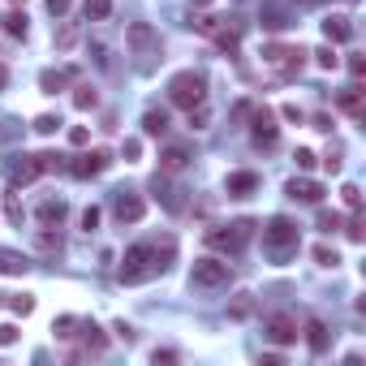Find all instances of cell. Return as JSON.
Segmentation results:
<instances>
[{"instance_id":"bcb514c9","label":"cell","mask_w":366,"mask_h":366,"mask_svg":"<svg viewBox=\"0 0 366 366\" xmlns=\"http://www.w3.org/2000/svg\"><path fill=\"white\" fill-rule=\"evenodd\" d=\"M280 116H284V121H298V125L306 121V112H302L298 104H284V108H280Z\"/></svg>"},{"instance_id":"277c9868","label":"cell","mask_w":366,"mask_h":366,"mask_svg":"<svg viewBox=\"0 0 366 366\" xmlns=\"http://www.w3.org/2000/svg\"><path fill=\"white\" fill-rule=\"evenodd\" d=\"M250 233H254V220H233V224H215V229H207V246H211V250H224V254H237V250L250 241Z\"/></svg>"},{"instance_id":"ac0fdd59","label":"cell","mask_w":366,"mask_h":366,"mask_svg":"<svg viewBox=\"0 0 366 366\" xmlns=\"http://www.w3.org/2000/svg\"><path fill=\"white\" fill-rule=\"evenodd\" d=\"M31 272V259L17 254V250H0V276H26Z\"/></svg>"},{"instance_id":"5bb4252c","label":"cell","mask_w":366,"mask_h":366,"mask_svg":"<svg viewBox=\"0 0 366 366\" xmlns=\"http://www.w3.org/2000/svg\"><path fill=\"white\" fill-rule=\"evenodd\" d=\"M65 199H43L39 207H35V220H39V224H47V229H56L61 224V220H65Z\"/></svg>"},{"instance_id":"f5cc1de1","label":"cell","mask_w":366,"mask_h":366,"mask_svg":"<svg viewBox=\"0 0 366 366\" xmlns=\"http://www.w3.org/2000/svg\"><path fill=\"white\" fill-rule=\"evenodd\" d=\"M151 362H155V366H160V362L168 366V362H177V353H173V349H155V353H151Z\"/></svg>"},{"instance_id":"83f0119b","label":"cell","mask_w":366,"mask_h":366,"mask_svg":"<svg viewBox=\"0 0 366 366\" xmlns=\"http://www.w3.org/2000/svg\"><path fill=\"white\" fill-rule=\"evenodd\" d=\"M314 65H319V69H336L340 65V56H336V43H323V47H314Z\"/></svg>"},{"instance_id":"e0dca14e","label":"cell","mask_w":366,"mask_h":366,"mask_svg":"<svg viewBox=\"0 0 366 366\" xmlns=\"http://www.w3.org/2000/svg\"><path fill=\"white\" fill-rule=\"evenodd\" d=\"M323 39L328 43H349L353 39V22L349 17H328L323 22Z\"/></svg>"},{"instance_id":"30bf717a","label":"cell","mask_w":366,"mask_h":366,"mask_svg":"<svg viewBox=\"0 0 366 366\" xmlns=\"http://www.w3.org/2000/svg\"><path fill=\"white\" fill-rule=\"evenodd\" d=\"M112 215L121 220V224H138V220L146 215V203L138 199V194H130V190H116V199H112Z\"/></svg>"},{"instance_id":"f1b7e54d","label":"cell","mask_w":366,"mask_h":366,"mask_svg":"<svg viewBox=\"0 0 366 366\" xmlns=\"http://www.w3.org/2000/svg\"><path fill=\"white\" fill-rule=\"evenodd\" d=\"M95 104H100V95H95V86H78V91H73V108H78V112H91Z\"/></svg>"},{"instance_id":"ab89813d","label":"cell","mask_w":366,"mask_h":366,"mask_svg":"<svg viewBox=\"0 0 366 366\" xmlns=\"http://www.w3.org/2000/svg\"><path fill=\"white\" fill-rule=\"evenodd\" d=\"M293 160H298V168H302V173H310L319 155H314V151H306V146H298V155H293Z\"/></svg>"},{"instance_id":"9c48e42d","label":"cell","mask_w":366,"mask_h":366,"mask_svg":"<svg viewBox=\"0 0 366 366\" xmlns=\"http://www.w3.org/2000/svg\"><path fill=\"white\" fill-rule=\"evenodd\" d=\"M246 112H250V134H254V142H259V146H272V142H276V112L267 108V104L246 108Z\"/></svg>"},{"instance_id":"db71d44e","label":"cell","mask_w":366,"mask_h":366,"mask_svg":"<svg viewBox=\"0 0 366 366\" xmlns=\"http://www.w3.org/2000/svg\"><path fill=\"white\" fill-rule=\"evenodd\" d=\"M5 82H9V73H5V65H0V91H5Z\"/></svg>"},{"instance_id":"7bdbcfd3","label":"cell","mask_w":366,"mask_h":366,"mask_svg":"<svg viewBox=\"0 0 366 366\" xmlns=\"http://www.w3.org/2000/svg\"><path fill=\"white\" fill-rule=\"evenodd\" d=\"M5 215L9 220H22V199H17V194H5Z\"/></svg>"},{"instance_id":"c3c4849f","label":"cell","mask_w":366,"mask_h":366,"mask_svg":"<svg viewBox=\"0 0 366 366\" xmlns=\"http://www.w3.org/2000/svg\"><path fill=\"white\" fill-rule=\"evenodd\" d=\"M47 13H52V17H65V13H69V0H47Z\"/></svg>"},{"instance_id":"f546056e","label":"cell","mask_w":366,"mask_h":366,"mask_svg":"<svg viewBox=\"0 0 366 366\" xmlns=\"http://www.w3.org/2000/svg\"><path fill=\"white\" fill-rule=\"evenodd\" d=\"M310 259H314V263H319V267H336V263H340V254H336V250L328 246V241H319V246H314V250H310Z\"/></svg>"},{"instance_id":"6da1fadb","label":"cell","mask_w":366,"mask_h":366,"mask_svg":"<svg viewBox=\"0 0 366 366\" xmlns=\"http://www.w3.org/2000/svg\"><path fill=\"white\" fill-rule=\"evenodd\" d=\"M177 254V241L164 237V241H142V246H130L125 259H121V284H142L160 272H168V263Z\"/></svg>"},{"instance_id":"7402d4cb","label":"cell","mask_w":366,"mask_h":366,"mask_svg":"<svg viewBox=\"0 0 366 366\" xmlns=\"http://www.w3.org/2000/svg\"><path fill=\"white\" fill-rule=\"evenodd\" d=\"M185 164H190V151H185V146H168V151L160 155V173H181Z\"/></svg>"},{"instance_id":"6f0895ef","label":"cell","mask_w":366,"mask_h":366,"mask_svg":"<svg viewBox=\"0 0 366 366\" xmlns=\"http://www.w3.org/2000/svg\"><path fill=\"white\" fill-rule=\"evenodd\" d=\"M298 5H310V0H298Z\"/></svg>"},{"instance_id":"836d02e7","label":"cell","mask_w":366,"mask_h":366,"mask_svg":"<svg viewBox=\"0 0 366 366\" xmlns=\"http://www.w3.org/2000/svg\"><path fill=\"white\" fill-rule=\"evenodd\" d=\"M56 130H61V116H56V112L35 116V134H56Z\"/></svg>"},{"instance_id":"ee69618b","label":"cell","mask_w":366,"mask_h":366,"mask_svg":"<svg viewBox=\"0 0 366 366\" xmlns=\"http://www.w3.org/2000/svg\"><path fill=\"white\" fill-rule=\"evenodd\" d=\"M69 142H73V146H86V142H91V130H86V125H73V130H69Z\"/></svg>"},{"instance_id":"4dcf8cb0","label":"cell","mask_w":366,"mask_h":366,"mask_svg":"<svg viewBox=\"0 0 366 366\" xmlns=\"http://www.w3.org/2000/svg\"><path fill=\"white\" fill-rule=\"evenodd\" d=\"M215 22H220V17H211V13H190V31H199V35H207V39H211Z\"/></svg>"},{"instance_id":"74e56055","label":"cell","mask_w":366,"mask_h":366,"mask_svg":"<svg viewBox=\"0 0 366 366\" xmlns=\"http://www.w3.org/2000/svg\"><path fill=\"white\" fill-rule=\"evenodd\" d=\"M340 199H345L349 211H362V190L358 185H345V190H340Z\"/></svg>"},{"instance_id":"b9f144b4","label":"cell","mask_w":366,"mask_h":366,"mask_svg":"<svg viewBox=\"0 0 366 366\" xmlns=\"http://www.w3.org/2000/svg\"><path fill=\"white\" fill-rule=\"evenodd\" d=\"M82 229H86V233L100 229V207H86V211H82Z\"/></svg>"},{"instance_id":"681fc988","label":"cell","mask_w":366,"mask_h":366,"mask_svg":"<svg viewBox=\"0 0 366 366\" xmlns=\"http://www.w3.org/2000/svg\"><path fill=\"white\" fill-rule=\"evenodd\" d=\"M112 332H116V336H121V340H125V345H130V340H134V336H138V332H134V328H130V323H125V319H121V323H116V328H112Z\"/></svg>"},{"instance_id":"d6a6232c","label":"cell","mask_w":366,"mask_h":366,"mask_svg":"<svg viewBox=\"0 0 366 366\" xmlns=\"http://www.w3.org/2000/svg\"><path fill=\"white\" fill-rule=\"evenodd\" d=\"M82 13H86V17H100V22H104V17L112 13V0H82Z\"/></svg>"},{"instance_id":"7c38bea8","label":"cell","mask_w":366,"mask_h":366,"mask_svg":"<svg viewBox=\"0 0 366 366\" xmlns=\"http://www.w3.org/2000/svg\"><path fill=\"white\" fill-rule=\"evenodd\" d=\"M267 336H272L276 345L284 349V345H298V336H302V332H298V319L280 310V314H272V319H267Z\"/></svg>"},{"instance_id":"9f6ffc18","label":"cell","mask_w":366,"mask_h":366,"mask_svg":"<svg viewBox=\"0 0 366 366\" xmlns=\"http://www.w3.org/2000/svg\"><path fill=\"white\" fill-rule=\"evenodd\" d=\"M194 5H199V9H203V5H211V0H194Z\"/></svg>"},{"instance_id":"44dd1931","label":"cell","mask_w":366,"mask_h":366,"mask_svg":"<svg viewBox=\"0 0 366 366\" xmlns=\"http://www.w3.org/2000/svg\"><path fill=\"white\" fill-rule=\"evenodd\" d=\"M306 345H310V353H328V323L323 319L306 323Z\"/></svg>"},{"instance_id":"8d00e7d4","label":"cell","mask_w":366,"mask_h":366,"mask_svg":"<svg viewBox=\"0 0 366 366\" xmlns=\"http://www.w3.org/2000/svg\"><path fill=\"white\" fill-rule=\"evenodd\" d=\"M207 121H211L207 104H199V108H190V130H207Z\"/></svg>"},{"instance_id":"603a6c76","label":"cell","mask_w":366,"mask_h":366,"mask_svg":"<svg viewBox=\"0 0 366 366\" xmlns=\"http://www.w3.org/2000/svg\"><path fill=\"white\" fill-rule=\"evenodd\" d=\"M142 134L164 138V134H168V112H164V108H151V112L142 116Z\"/></svg>"},{"instance_id":"9a60e30c","label":"cell","mask_w":366,"mask_h":366,"mask_svg":"<svg viewBox=\"0 0 366 366\" xmlns=\"http://www.w3.org/2000/svg\"><path fill=\"white\" fill-rule=\"evenodd\" d=\"M224 190L233 194V199H250V194L259 190V173H229Z\"/></svg>"},{"instance_id":"60d3db41","label":"cell","mask_w":366,"mask_h":366,"mask_svg":"<svg viewBox=\"0 0 366 366\" xmlns=\"http://www.w3.org/2000/svg\"><path fill=\"white\" fill-rule=\"evenodd\" d=\"M319 229H323V233H336V229H340V215H336V211H319Z\"/></svg>"},{"instance_id":"f907efd6","label":"cell","mask_w":366,"mask_h":366,"mask_svg":"<svg viewBox=\"0 0 366 366\" xmlns=\"http://www.w3.org/2000/svg\"><path fill=\"white\" fill-rule=\"evenodd\" d=\"M142 155V142L138 138H125V160H138Z\"/></svg>"},{"instance_id":"d590c367","label":"cell","mask_w":366,"mask_h":366,"mask_svg":"<svg viewBox=\"0 0 366 366\" xmlns=\"http://www.w3.org/2000/svg\"><path fill=\"white\" fill-rule=\"evenodd\" d=\"M39 250H47V254H52V250H61V233H52V229L43 224V233H39Z\"/></svg>"},{"instance_id":"f35d334b","label":"cell","mask_w":366,"mask_h":366,"mask_svg":"<svg viewBox=\"0 0 366 366\" xmlns=\"http://www.w3.org/2000/svg\"><path fill=\"white\" fill-rule=\"evenodd\" d=\"M17 323H0V349H9V345H17Z\"/></svg>"},{"instance_id":"3957f363","label":"cell","mask_w":366,"mask_h":366,"mask_svg":"<svg viewBox=\"0 0 366 366\" xmlns=\"http://www.w3.org/2000/svg\"><path fill=\"white\" fill-rule=\"evenodd\" d=\"M190 284H194V289H229V284H233V263H229V259H215V254L194 259Z\"/></svg>"},{"instance_id":"8992f818","label":"cell","mask_w":366,"mask_h":366,"mask_svg":"<svg viewBox=\"0 0 366 366\" xmlns=\"http://www.w3.org/2000/svg\"><path fill=\"white\" fill-rule=\"evenodd\" d=\"M306 56H310V52H302V47H293V43H267V47H263V61L272 65L280 78H298L302 65H306Z\"/></svg>"},{"instance_id":"4fadbf2b","label":"cell","mask_w":366,"mask_h":366,"mask_svg":"<svg viewBox=\"0 0 366 366\" xmlns=\"http://www.w3.org/2000/svg\"><path fill=\"white\" fill-rule=\"evenodd\" d=\"M284 194H289V199H298V203H323V185L314 177H293L284 185Z\"/></svg>"},{"instance_id":"7dc6e473","label":"cell","mask_w":366,"mask_h":366,"mask_svg":"<svg viewBox=\"0 0 366 366\" xmlns=\"http://www.w3.org/2000/svg\"><path fill=\"white\" fill-rule=\"evenodd\" d=\"M349 73L353 78H366V56H349Z\"/></svg>"},{"instance_id":"816d5d0a","label":"cell","mask_w":366,"mask_h":366,"mask_svg":"<svg viewBox=\"0 0 366 366\" xmlns=\"http://www.w3.org/2000/svg\"><path fill=\"white\" fill-rule=\"evenodd\" d=\"M323 168L336 177V173H340V155H336V151H328V155H323Z\"/></svg>"},{"instance_id":"2e32d148","label":"cell","mask_w":366,"mask_h":366,"mask_svg":"<svg viewBox=\"0 0 366 366\" xmlns=\"http://www.w3.org/2000/svg\"><path fill=\"white\" fill-rule=\"evenodd\" d=\"M336 104H340V112H349V116H366V91L353 82L349 91H340V100H336Z\"/></svg>"},{"instance_id":"52a82bcc","label":"cell","mask_w":366,"mask_h":366,"mask_svg":"<svg viewBox=\"0 0 366 366\" xmlns=\"http://www.w3.org/2000/svg\"><path fill=\"white\" fill-rule=\"evenodd\" d=\"M108 168H112V151H108V146H95V151L73 155V160L65 164V173H69V177H78V181H91V177L108 173Z\"/></svg>"},{"instance_id":"7a4b0ae2","label":"cell","mask_w":366,"mask_h":366,"mask_svg":"<svg viewBox=\"0 0 366 366\" xmlns=\"http://www.w3.org/2000/svg\"><path fill=\"white\" fill-rule=\"evenodd\" d=\"M168 104L181 108V112L207 104V78H203L199 69H181V73H173V82H168Z\"/></svg>"},{"instance_id":"ba28073f","label":"cell","mask_w":366,"mask_h":366,"mask_svg":"<svg viewBox=\"0 0 366 366\" xmlns=\"http://www.w3.org/2000/svg\"><path fill=\"white\" fill-rule=\"evenodd\" d=\"M125 43H130V52L138 56H160V35L151 22H134V26L125 31Z\"/></svg>"},{"instance_id":"1f68e13d","label":"cell","mask_w":366,"mask_h":366,"mask_svg":"<svg viewBox=\"0 0 366 366\" xmlns=\"http://www.w3.org/2000/svg\"><path fill=\"white\" fill-rule=\"evenodd\" d=\"M73 43H78V26H73V22H61V31H56V47H61V52H69Z\"/></svg>"},{"instance_id":"d6986e66","label":"cell","mask_w":366,"mask_h":366,"mask_svg":"<svg viewBox=\"0 0 366 366\" xmlns=\"http://www.w3.org/2000/svg\"><path fill=\"white\" fill-rule=\"evenodd\" d=\"M69 78H73V69H43L39 73V91L43 95H56V91H65Z\"/></svg>"},{"instance_id":"8fae6325","label":"cell","mask_w":366,"mask_h":366,"mask_svg":"<svg viewBox=\"0 0 366 366\" xmlns=\"http://www.w3.org/2000/svg\"><path fill=\"white\" fill-rule=\"evenodd\" d=\"M9 177H13V185L39 181V177H43V151H39V155H17V160L9 164Z\"/></svg>"},{"instance_id":"4316f807","label":"cell","mask_w":366,"mask_h":366,"mask_svg":"<svg viewBox=\"0 0 366 366\" xmlns=\"http://www.w3.org/2000/svg\"><path fill=\"white\" fill-rule=\"evenodd\" d=\"M5 31H9V39H26V9H13L9 17H5Z\"/></svg>"},{"instance_id":"f6af8a7d","label":"cell","mask_w":366,"mask_h":366,"mask_svg":"<svg viewBox=\"0 0 366 366\" xmlns=\"http://www.w3.org/2000/svg\"><path fill=\"white\" fill-rule=\"evenodd\" d=\"M362 229H366V224H362V215L353 211V220H349V229H345V233H349V241H362V237H366Z\"/></svg>"},{"instance_id":"d4e9b609","label":"cell","mask_w":366,"mask_h":366,"mask_svg":"<svg viewBox=\"0 0 366 366\" xmlns=\"http://www.w3.org/2000/svg\"><path fill=\"white\" fill-rule=\"evenodd\" d=\"M254 314V293H233V302H229V319H250Z\"/></svg>"},{"instance_id":"cb8c5ba5","label":"cell","mask_w":366,"mask_h":366,"mask_svg":"<svg viewBox=\"0 0 366 366\" xmlns=\"http://www.w3.org/2000/svg\"><path fill=\"white\" fill-rule=\"evenodd\" d=\"M78 336L86 340V353H104V349H108V336H104L100 328H95L91 319H82V332H78Z\"/></svg>"},{"instance_id":"e575fe53","label":"cell","mask_w":366,"mask_h":366,"mask_svg":"<svg viewBox=\"0 0 366 366\" xmlns=\"http://www.w3.org/2000/svg\"><path fill=\"white\" fill-rule=\"evenodd\" d=\"M263 26H267V31H280V26H289V22H284V13H280V9L267 5V9H263Z\"/></svg>"},{"instance_id":"484cf974","label":"cell","mask_w":366,"mask_h":366,"mask_svg":"<svg viewBox=\"0 0 366 366\" xmlns=\"http://www.w3.org/2000/svg\"><path fill=\"white\" fill-rule=\"evenodd\" d=\"M52 332H56V340H73L82 332V319H73V314H61V319H52Z\"/></svg>"},{"instance_id":"ffe728a7","label":"cell","mask_w":366,"mask_h":366,"mask_svg":"<svg viewBox=\"0 0 366 366\" xmlns=\"http://www.w3.org/2000/svg\"><path fill=\"white\" fill-rule=\"evenodd\" d=\"M0 306L13 310V314H22V319L35 314V298H31V293H0Z\"/></svg>"},{"instance_id":"11a10c76","label":"cell","mask_w":366,"mask_h":366,"mask_svg":"<svg viewBox=\"0 0 366 366\" xmlns=\"http://www.w3.org/2000/svg\"><path fill=\"white\" fill-rule=\"evenodd\" d=\"M9 5H13V9H26V0H9Z\"/></svg>"},{"instance_id":"5b68a950","label":"cell","mask_w":366,"mask_h":366,"mask_svg":"<svg viewBox=\"0 0 366 366\" xmlns=\"http://www.w3.org/2000/svg\"><path fill=\"white\" fill-rule=\"evenodd\" d=\"M263 241L276 250V259H284V254H293L302 246V233H298V224H293L289 215H272V220H267V229H263Z\"/></svg>"}]
</instances>
